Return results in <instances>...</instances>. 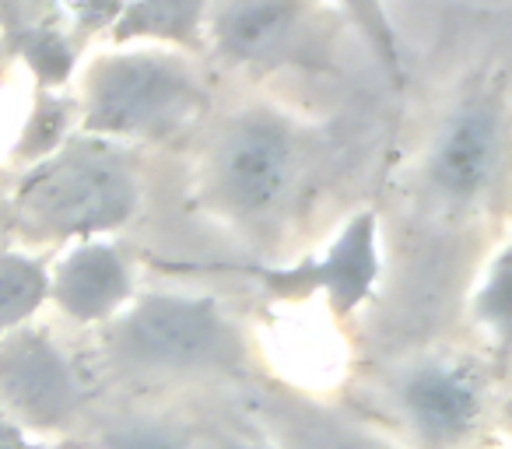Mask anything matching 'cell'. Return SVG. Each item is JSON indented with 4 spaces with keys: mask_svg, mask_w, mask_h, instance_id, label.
Instances as JSON below:
<instances>
[{
    "mask_svg": "<svg viewBox=\"0 0 512 449\" xmlns=\"http://www.w3.org/2000/svg\"><path fill=\"white\" fill-rule=\"evenodd\" d=\"M99 449H193V435L172 418L134 414L113 421L99 435Z\"/></svg>",
    "mask_w": 512,
    "mask_h": 449,
    "instance_id": "cell-14",
    "label": "cell"
},
{
    "mask_svg": "<svg viewBox=\"0 0 512 449\" xmlns=\"http://www.w3.org/2000/svg\"><path fill=\"white\" fill-rule=\"evenodd\" d=\"M267 425L274 428L281 449H400L390 439L369 432V428L344 421L320 407L299 404V400H267Z\"/></svg>",
    "mask_w": 512,
    "mask_h": 449,
    "instance_id": "cell-11",
    "label": "cell"
},
{
    "mask_svg": "<svg viewBox=\"0 0 512 449\" xmlns=\"http://www.w3.org/2000/svg\"><path fill=\"white\" fill-rule=\"evenodd\" d=\"M348 8H351V15L362 18V22L369 25V29L379 32V43H383V50L390 53V32H386V18L379 15V4H376V0H348Z\"/></svg>",
    "mask_w": 512,
    "mask_h": 449,
    "instance_id": "cell-17",
    "label": "cell"
},
{
    "mask_svg": "<svg viewBox=\"0 0 512 449\" xmlns=\"http://www.w3.org/2000/svg\"><path fill=\"white\" fill-rule=\"evenodd\" d=\"M81 404L85 383L50 334L18 327L0 337V414L18 428H64Z\"/></svg>",
    "mask_w": 512,
    "mask_h": 449,
    "instance_id": "cell-6",
    "label": "cell"
},
{
    "mask_svg": "<svg viewBox=\"0 0 512 449\" xmlns=\"http://www.w3.org/2000/svg\"><path fill=\"white\" fill-rule=\"evenodd\" d=\"M116 369L134 376H225L246 358L225 309L200 295L155 292L137 299L109 330Z\"/></svg>",
    "mask_w": 512,
    "mask_h": 449,
    "instance_id": "cell-3",
    "label": "cell"
},
{
    "mask_svg": "<svg viewBox=\"0 0 512 449\" xmlns=\"http://www.w3.org/2000/svg\"><path fill=\"white\" fill-rule=\"evenodd\" d=\"M141 204V183L130 158L113 141H71L39 162L22 183L11 218L29 239H92L120 229Z\"/></svg>",
    "mask_w": 512,
    "mask_h": 449,
    "instance_id": "cell-1",
    "label": "cell"
},
{
    "mask_svg": "<svg viewBox=\"0 0 512 449\" xmlns=\"http://www.w3.org/2000/svg\"><path fill=\"white\" fill-rule=\"evenodd\" d=\"M302 144L274 109H246L221 127L211 155V193L232 218L271 221L295 193Z\"/></svg>",
    "mask_w": 512,
    "mask_h": 449,
    "instance_id": "cell-4",
    "label": "cell"
},
{
    "mask_svg": "<svg viewBox=\"0 0 512 449\" xmlns=\"http://www.w3.org/2000/svg\"><path fill=\"white\" fill-rule=\"evenodd\" d=\"M0 449H29L25 432L8 418V414H0Z\"/></svg>",
    "mask_w": 512,
    "mask_h": 449,
    "instance_id": "cell-18",
    "label": "cell"
},
{
    "mask_svg": "<svg viewBox=\"0 0 512 449\" xmlns=\"http://www.w3.org/2000/svg\"><path fill=\"white\" fill-rule=\"evenodd\" d=\"M0 225H4V207H0Z\"/></svg>",
    "mask_w": 512,
    "mask_h": 449,
    "instance_id": "cell-19",
    "label": "cell"
},
{
    "mask_svg": "<svg viewBox=\"0 0 512 449\" xmlns=\"http://www.w3.org/2000/svg\"><path fill=\"white\" fill-rule=\"evenodd\" d=\"M327 0H218L211 36L225 60L281 67L316 57L330 39Z\"/></svg>",
    "mask_w": 512,
    "mask_h": 449,
    "instance_id": "cell-5",
    "label": "cell"
},
{
    "mask_svg": "<svg viewBox=\"0 0 512 449\" xmlns=\"http://www.w3.org/2000/svg\"><path fill=\"white\" fill-rule=\"evenodd\" d=\"M484 320H495V327L505 334V320H509V299H505V257H498L495 278H491V295L481 299Z\"/></svg>",
    "mask_w": 512,
    "mask_h": 449,
    "instance_id": "cell-15",
    "label": "cell"
},
{
    "mask_svg": "<svg viewBox=\"0 0 512 449\" xmlns=\"http://www.w3.org/2000/svg\"><path fill=\"white\" fill-rule=\"evenodd\" d=\"M207 0H120L113 18L116 39L193 43L204 25Z\"/></svg>",
    "mask_w": 512,
    "mask_h": 449,
    "instance_id": "cell-12",
    "label": "cell"
},
{
    "mask_svg": "<svg viewBox=\"0 0 512 449\" xmlns=\"http://www.w3.org/2000/svg\"><path fill=\"white\" fill-rule=\"evenodd\" d=\"M502 158V106L488 95L470 99L435 137L428 176L446 200H474L491 186Z\"/></svg>",
    "mask_w": 512,
    "mask_h": 449,
    "instance_id": "cell-8",
    "label": "cell"
},
{
    "mask_svg": "<svg viewBox=\"0 0 512 449\" xmlns=\"http://www.w3.org/2000/svg\"><path fill=\"white\" fill-rule=\"evenodd\" d=\"M207 88L176 53L130 50L95 60L85 78V134L102 141H169L200 120Z\"/></svg>",
    "mask_w": 512,
    "mask_h": 449,
    "instance_id": "cell-2",
    "label": "cell"
},
{
    "mask_svg": "<svg viewBox=\"0 0 512 449\" xmlns=\"http://www.w3.org/2000/svg\"><path fill=\"white\" fill-rule=\"evenodd\" d=\"M397 407L425 446H456L484 414V383L470 365L428 358L400 376Z\"/></svg>",
    "mask_w": 512,
    "mask_h": 449,
    "instance_id": "cell-7",
    "label": "cell"
},
{
    "mask_svg": "<svg viewBox=\"0 0 512 449\" xmlns=\"http://www.w3.org/2000/svg\"><path fill=\"white\" fill-rule=\"evenodd\" d=\"M200 449H281V446L256 439V435H246V432H211L200 442Z\"/></svg>",
    "mask_w": 512,
    "mask_h": 449,
    "instance_id": "cell-16",
    "label": "cell"
},
{
    "mask_svg": "<svg viewBox=\"0 0 512 449\" xmlns=\"http://www.w3.org/2000/svg\"><path fill=\"white\" fill-rule=\"evenodd\" d=\"M130 267L120 250L109 243H81L57 264L46 285V299L60 306V313L78 323L113 320L130 302Z\"/></svg>",
    "mask_w": 512,
    "mask_h": 449,
    "instance_id": "cell-9",
    "label": "cell"
},
{
    "mask_svg": "<svg viewBox=\"0 0 512 449\" xmlns=\"http://www.w3.org/2000/svg\"><path fill=\"white\" fill-rule=\"evenodd\" d=\"M29 449H32V446H29Z\"/></svg>",
    "mask_w": 512,
    "mask_h": 449,
    "instance_id": "cell-20",
    "label": "cell"
},
{
    "mask_svg": "<svg viewBox=\"0 0 512 449\" xmlns=\"http://www.w3.org/2000/svg\"><path fill=\"white\" fill-rule=\"evenodd\" d=\"M50 274L39 260L22 253H0V337L25 327L46 302Z\"/></svg>",
    "mask_w": 512,
    "mask_h": 449,
    "instance_id": "cell-13",
    "label": "cell"
},
{
    "mask_svg": "<svg viewBox=\"0 0 512 449\" xmlns=\"http://www.w3.org/2000/svg\"><path fill=\"white\" fill-rule=\"evenodd\" d=\"M376 271H379L376 218L372 214H358L320 260H306L295 271L271 274V285L285 288V292L323 288L337 313H351L372 292Z\"/></svg>",
    "mask_w": 512,
    "mask_h": 449,
    "instance_id": "cell-10",
    "label": "cell"
}]
</instances>
